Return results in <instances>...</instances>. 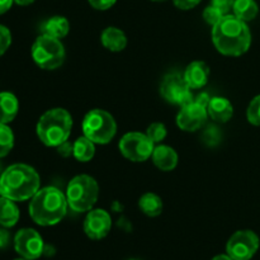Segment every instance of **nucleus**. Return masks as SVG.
<instances>
[{"mask_svg":"<svg viewBox=\"0 0 260 260\" xmlns=\"http://www.w3.org/2000/svg\"><path fill=\"white\" fill-rule=\"evenodd\" d=\"M12 43V35L5 25L0 24V56L4 55Z\"/></svg>","mask_w":260,"mask_h":260,"instance_id":"c85d7f7f","label":"nucleus"},{"mask_svg":"<svg viewBox=\"0 0 260 260\" xmlns=\"http://www.w3.org/2000/svg\"><path fill=\"white\" fill-rule=\"evenodd\" d=\"M14 249L20 258L36 260L43 255L45 243L35 229H22L14 236Z\"/></svg>","mask_w":260,"mask_h":260,"instance_id":"9b49d317","label":"nucleus"},{"mask_svg":"<svg viewBox=\"0 0 260 260\" xmlns=\"http://www.w3.org/2000/svg\"><path fill=\"white\" fill-rule=\"evenodd\" d=\"M14 260H27V259H24V258H18V259H14Z\"/></svg>","mask_w":260,"mask_h":260,"instance_id":"58836bf2","label":"nucleus"},{"mask_svg":"<svg viewBox=\"0 0 260 260\" xmlns=\"http://www.w3.org/2000/svg\"><path fill=\"white\" fill-rule=\"evenodd\" d=\"M183 76L190 89H201L207 84L210 78V68L203 61H193L187 66Z\"/></svg>","mask_w":260,"mask_h":260,"instance_id":"4468645a","label":"nucleus"},{"mask_svg":"<svg viewBox=\"0 0 260 260\" xmlns=\"http://www.w3.org/2000/svg\"><path fill=\"white\" fill-rule=\"evenodd\" d=\"M259 236L254 231H236L226 244V254L233 260H251L259 250Z\"/></svg>","mask_w":260,"mask_h":260,"instance_id":"1a4fd4ad","label":"nucleus"},{"mask_svg":"<svg viewBox=\"0 0 260 260\" xmlns=\"http://www.w3.org/2000/svg\"><path fill=\"white\" fill-rule=\"evenodd\" d=\"M212 42L225 56H241L249 50L251 33L248 24L234 14H226L212 28Z\"/></svg>","mask_w":260,"mask_h":260,"instance_id":"f257e3e1","label":"nucleus"},{"mask_svg":"<svg viewBox=\"0 0 260 260\" xmlns=\"http://www.w3.org/2000/svg\"><path fill=\"white\" fill-rule=\"evenodd\" d=\"M210 101H211V96L208 95L207 93L198 94V95L196 96V99H194V102H197V103L201 104V106L206 107V108H207L208 104H210Z\"/></svg>","mask_w":260,"mask_h":260,"instance_id":"f704fd0d","label":"nucleus"},{"mask_svg":"<svg viewBox=\"0 0 260 260\" xmlns=\"http://www.w3.org/2000/svg\"><path fill=\"white\" fill-rule=\"evenodd\" d=\"M102 45L112 52H121L127 46V37L123 30L116 27H108L102 32Z\"/></svg>","mask_w":260,"mask_h":260,"instance_id":"f3484780","label":"nucleus"},{"mask_svg":"<svg viewBox=\"0 0 260 260\" xmlns=\"http://www.w3.org/2000/svg\"><path fill=\"white\" fill-rule=\"evenodd\" d=\"M95 154V144L88 137L81 136L74 142V157L80 162L90 161Z\"/></svg>","mask_w":260,"mask_h":260,"instance_id":"412c9836","label":"nucleus"},{"mask_svg":"<svg viewBox=\"0 0 260 260\" xmlns=\"http://www.w3.org/2000/svg\"><path fill=\"white\" fill-rule=\"evenodd\" d=\"M128 260H139V259H128Z\"/></svg>","mask_w":260,"mask_h":260,"instance_id":"a19ab883","label":"nucleus"},{"mask_svg":"<svg viewBox=\"0 0 260 260\" xmlns=\"http://www.w3.org/2000/svg\"><path fill=\"white\" fill-rule=\"evenodd\" d=\"M19 221V210L14 201L0 196V226L5 229L13 228Z\"/></svg>","mask_w":260,"mask_h":260,"instance_id":"aec40b11","label":"nucleus"},{"mask_svg":"<svg viewBox=\"0 0 260 260\" xmlns=\"http://www.w3.org/2000/svg\"><path fill=\"white\" fill-rule=\"evenodd\" d=\"M81 127L84 136L99 145L109 144L117 134V123L113 116L104 109H91L88 112Z\"/></svg>","mask_w":260,"mask_h":260,"instance_id":"423d86ee","label":"nucleus"},{"mask_svg":"<svg viewBox=\"0 0 260 260\" xmlns=\"http://www.w3.org/2000/svg\"><path fill=\"white\" fill-rule=\"evenodd\" d=\"M192 89L188 86L187 81L184 80V76L179 73H170L162 79V83L160 85V93L162 98L167 102L178 106H185V104L193 102Z\"/></svg>","mask_w":260,"mask_h":260,"instance_id":"9d476101","label":"nucleus"},{"mask_svg":"<svg viewBox=\"0 0 260 260\" xmlns=\"http://www.w3.org/2000/svg\"><path fill=\"white\" fill-rule=\"evenodd\" d=\"M152 2H165V0H152Z\"/></svg>","mask_w":260,"mask_h":260,"instance_id":"ea45409f","label":"nucleus"},{"mask_svg":"<svg viewBox=\"0 0 260 260\" xmlns=\"http://www.w3.org/2000/svg\"><path fill=\"white\" fill-rule=\"evenodd\" d=\"M14 0H0V15L7 13L12 8Z\"/></svg>","mask_w":260,"mask_h":260,"instance_id":"c9c22d12","label":"nucleus"},{"mask_svg":"<svg viewBox=\"0 0 260 260\" xmlns=\"http://www.w3.org/2000/svg\"><path fill=\"white\" fill-rule=\"evenodd\" d=\"M57 152L63 157H69L74 152V144H70L69 141L62 142L60 146H57Z\"/></svg>","mask_w":260,"mask_h":260,"instance_id":"473e14b6","label":"nucleus"},{"mask_svg":"<svg viewBox=\"0 0 260 260\" xmlns=\"http://www.w3.org/2000/svg\"><path fill=\"white\" fill-rule=\"evenodd\" d=\"M68 205L74 212L84 213L93 210L99 196V187L93 177L86 174L76 175L66 188Z\"/></svg>","mask_w":260,"mask_h":260,"instance_id":"39448f33","label":"nucleus"},{"mask_svg":"<svg viewBox=\"0 0 260 260\" xmlns=\"http://www.w3.org/2000/svg\"><path fill=\"white\" fill-rule=\"evenodd\" d=\"M207 113L217 123H226L233 117L234 107L229 99L222 96H213L207 107Z\"/></svg>","mask_w":260,"mask_h":260,"instance_id":"2eb2a0df","label":"nucleus"},{"mask_svg":"<svg viewBox=\"0 0 260 260\" xmlns=\"http://www.w3.org/2000/svg\"><path fill=\"white\" fill-rule=\"evenodd\" d=\"M234 3H235V0H211V4L217 8V9H220L225 15L230 14V12L233 10Z\"/></svg>","mask_w":260,"mask_h":260,"instance_id":"c756f323","label":"nucleus"},{"mask_svg":"<svg viewBox=\"0 0 260 260\" xmlns=\"http://www.w3.org/2000/svg\"><path fill=\"white\" fill-rule=\"evenodd\" d=\"M152 161L162 172H172L178 165V154L173 147L157 145L152 152Z\"/></svg>","mask_w":260,"mask_h":260,"instance_id":"dca6fc26","label":"nucleus"},{"mask_svg":"<svg viewBox=\"0 0 260 260\" xmlns=\"http://www.w3.org/2000/svg\"><path fill=\"white\" fill-rule=\"evenodd\" d=\"M221 140H222V134H221V129L218 128L217 126H212V124H211V126H208L207 128L203 131L202 141L205 142L207 146H217L221 142Z\"/></svg>","mask_w":260,"mask_h":260,"instance_id":"393cba45","label":"nucleus"},{"mask_svg":"<svg viewBox=\"0 0 260 260\" xmlns=\"http://www.w3.org/2000/svg\"><path fill=\"white\" fill-rule=\"evenodd\" d=\"M66 196L56 187L38 190L29 203V216L37 225L53 226L60 222L68 212Z\"/></svg>","mask_w":260,"mask_h":260,"instance_id":"7ed1b4c3","label":"nucleus"},{"mask_svg":"<svg viewBox=\"0 0 260 260\" xmlns=\"http://www.w3.org/2000/svg\"><path fill=\"white\" fill-rule=\"evenodd\" d=\"M19 103L17 96L9 91L0 93V123H9L17 117Z\"/></svg>","mask_w":260,"mask_h":260,"instance_id":"a211bd4d","label":"nucleus"},{"mask_svg":"<svg viewBox=\"0 0 260 260\" xmlns=\"http://www.w3.org/2000/svg\"><path fill=\"white\" fill-rule=\"evenodd\" d=\"M223 13L221 12L220 9H217L216 7H213L212 4L210 5V7L206 8L205 10H203V18H205L206 22L208 23V24H211L213 27L215 24H217L218 22L221 20V18L223 17Z\"/></svg>","mask_w":260,"mask_h":260,"instance_id":"cd10ccee","label":"nucleus"},{"mask_svg":"<svg viewBox=\"0 0 260 260\" xmlns=\"http://www.w3.org/2000/svg\"><path fill=\"white\" fill-rule=\"evenodd\" d=\"M202 0H174L175 7L179 8L182 10H189L197 7Z\"/></svg>","mask_w":260,"mask_h":260,"instance_id":"2f4dec72","label":"nucleus"},{"mask_svg":"<svg viewBox=\"0 0 260 260\" xmlns=\"http://www.w3.org/2000/svg\"><path fill=\"white\" fill-rule=\"evenodd\" d=\"M10 241V235L5 228L0 229V249H5L8 245H9Z\"/></svg>","mask_w":260,"mask_h":260,"instance_id":"72a5a7b5","label":"nucleus"},{"mask_svg":"<svg viewBox=\"0 0 260 260\" xmlns=\"http://www.w3.org/2000/svg\"><path fill=\"white\" fill-rule=\"evenodd\" d=\"M146 135L154 144H159V142H161L162 140H165V137H167V127H165V124L155 122V123L150 124L149 128H147L146 131Z\"/></svg>","mask_w":260,"mask_h":260,"instance_id":"a878e982","label":"nucleus"},{"mask_svg":"<svg viewBox=\"0 0 260 260\" xmlns=\"http://www.w3.org/2000/svg\"><path fill=\"white\" fill-rule=\"evenodd\" d=\"M211 260H233V259H231L228 254H218V255L213 256Z\"/></svg>","mask_w":260,"mask_h":260,"instance_id":"4c0bfd02","label":"nucleus"},{"mask_svg":"<svg viewBox=\"0 0 260 260\" xmlns=\"http://www.w3.org/2000/svg\"><path fill=\"white\" fill-rule=\"evenodd\" d=\"M41 30H42V35L60 40V38L68 36L69 30H70V23H69V20L65 17L56 15V17H52L46 20L42 24Z\"/></svg>","mask_w":260,"mask_h":260,"instance_id":"6ab92c4d","label":"nucleus"},{"mask_svg":"<svg viewBox=\"0 0 260 260\" xmlns=\"http://www.w3.org/2000/svg\"><path fill=\"white\" fill-rule=\"evenodd\" d=\"M119 151L126 159L134 162H142L149 160L154 152L155 144L141 132H128L119 141Z\"/></svg>","mask_w":260,"mask_h":260,"instance_id":"6e6552de","label":"nucleus"},{"mask_svg":"<svg viewBox=\"0 0 260 260\" xmlns=\"http://www.w3.org/2000/svg\"><path fill=\"white\" fill-rule=\"evenodd\" d=\"M207 117V108L193 101L185 106H182L177 116V124L183 131L193 132L205 124Z\"/></svg>","mask_w":260,"mask_h":260,"instance_id":"ddd939ff","label":"nucleus"},{"mask_svg":"<svg viewBox=\"0 0 260 260\" xmlns=\"http://www.w3.org/2000/svg\"><path fill=\"white\" fill-rule=\"evenodd\" d=\"M84 233L91 240H102L112 229L111 215L106 210H90L84 220Z\"/></svg>","mask_w":260,"mask_h":260,"instance_id":"f8f14e48","label":"nucleus"},{"mask_svg":"<svg viewBox=\"0 0 260 260\" xmlns=\"http://www.w3.org/2000/svg\"><path fill=\"white\" fill-rule=\"evenodd\" d=\"M234 15L244 22H250L256 18L259 13V7L255 0H235L233 7Z\"/></svg>","mask_w":260,"mask_h":260,"instance_id":"5701e85b","label":"nucleus"},{"mask_svg":"<svg viewBox=\"0 0 260 260\" xmlns=\"http://www.w3.org/2000/svg\"><path fill=\"white\" fill-rule=\"evenodd\" d=\"M71 128V114L63 108H53L41 116L36 131L42 144L50 147H57L62 142L68 141Z\"/></svg>","mask_w":260,"mask_h":260,"instance_id":"20e7f679","label":"nucleus"},{"mask_svg":"<svg viewBox=\"0 0 260 260\" xmlns=\"http://www.w3.org/2000/svg\"><path fill=\"white\" fill-rule=\"evenodd\" d=\"M32 58L43 70H55L65 60V48L57 38L41 35L32 46Z\"/></svg>","mask_w":260,"mask_h":260,"instance_id":"0eeeda50","label":"nucleus"},{"mask_svg":"<svg viewBox=\"0 0 260 260\" xmlns=\"http://www.w3.org/2000/svg\"><path fill=\"white\" fill-rule=\"evenodd\" d=\"M14 146V135L7 123H0V157H4Z\"/></svg>","mask_w":260,"mask_h":260,"instance_id":"b1692460","label":"nucleus"},{"mask_svg":"<svg viewBox=\"0 0 260 260\" xmlns=\"http://www.w3.org/2000/svg\"><path fill=\"white\" fill-rule=\"evenodd\" d=\"M139 207L149 217H156L162 212V201L155 193H145L140 198Z\"/></svg>","mask_w":260,"mask_h":260,"instance_id":"4be33fe9","label":"nucleus"},{"mask_svg":"<svg viewBox=\"0 0 260 260\" xmlns=\"http://www.w3.org/2000/svg\"><path fill=\"white\" fill-rule=\"evenodd\" d=\"M89 4L96 10H107L116 4L117 0H88Z\"/></svg>","mask_w":260,"mask_h":260,"instance_id":"7c9ffc66","label":"nucleus"},{"mask_svg":"<svg viewBox=\"0 0 260 260\" xmlns=\"http://www.w3.org/2000/svg\"><path fill=\"white\" fill-rule=\"evenodd\" d=\"M38 173L27 164H14L0 174V196L14 202L30 200L40 190Z\"/></svg>","mask_w":260,"mask_h":260,"instance_id":"f03ea898","label":"nucleus"},{"mask_svg":"<svg viewBox=\"0 0 260 260\" xmlns=\"http://www.w3.org/2000/svg\"><path fill=\"white\" fill-rule=\"evenodd\" d=\"M246 117H248V121L251 124L260 126V95H256L250 102L248 111H246Z\"/></svg>","mask_w":260,"mask_h":260,"instance_id":"bb28decb","label":"nucleus"},{"mask_svg":"<svg viewBox=\"0 0 260 260\" xmlns=\"http://www.w3.org/2000/svg\"><path fill=\"white\" fill-rule=\"evenodd\" d=\"M35 0H14L15 4L22 5V7H25V5H30Z\"/></svg>","mask_w":260,"mask_h":260,"instance_id":"e433bc0d","label":"nucleus"},{"mask_svg":"<svg viewBox=\"0 0 260 260\" xmlns=\"http://www.w3.org/2000/svg\"><path fill=\"white\" fill-rule=\"evenodd\" d=\"M0 170H2V167H0Z\"/></svg>","mask_w":260,"mask_h":260,"instance_id":"79ce46f5","label":"nucleus"}]
</instances>
